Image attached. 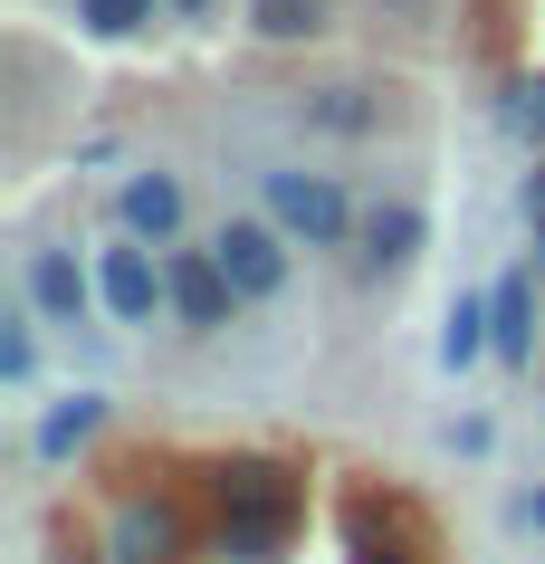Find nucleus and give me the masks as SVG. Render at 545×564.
I'll return each mask as SVG.
<instances>
[{
	"label": "nucleus",
	"mask_w": 545,
	"mask_h": 564,
	"mask_svg": "<svg viewBox=\"0 0 545 564\" xmlns=\"http://www.w3.org/2000/svg\"><path fill=\"white\" fill-rule=\"evenodd\" d=\"M153 10H173V0H77V20H87L96 39H134Z\"/></svg>",
	"instance_id": "15"
},
{
	"label": "nucleus",
	"mask_w": 545,
	"mask_h": 564,
	"mask_svg": "<svg viewBox=\"0 0 545 564\" xmlns=\"http://www.w3.org/2000/svg\"><path fill=\"white\" fill-rule=\"evenodd\" d=\"M0 373H10V383H30V373H39V316H20V326L0 335Z\"/></svg>",
	"instance_id": "16"
},
{
	"label": "nucleus",
	"mask_w": 545,
	"mask_h": 564,
	"mask_svg": "<svg viewBox=\"0 0 545 564\" xmlns=\"http://www.w3.org/2000/svg\"><path fill=\"white\" fill-rule=\"evenodd\" d=\"M201 527L220 564H277L306 527V469L277 449H220L201 469Z\"/></svg>",
	"instance_id": "1"
},
{
	"label": "nucleus",
	"mask_w": 545,
	"mask_h": 564,
	"mask_svg": "<svg viewBox=\"0 0 545 564\" xmlns=\"http://www.w3.org/2000/svg\"><path fill=\"white\" fill-rule=\"evenodd\" d=\"M182 173H124V192H116V230L124 239H153V249H173L182 239Z\"/></svg>",
	"instance_id": "9"
},
{
	"label": "nucleus",
	"mask_w": 545,
	"mask_h": 564,
	"mask_svg": "<svg viewBox=\"0 0 545 564\" xmlns=\"http://www.w3.org/2000/svg\"><path fill=\"white\" fill-rule=\"evenodd\" d=\"M479 355H498V326H488V297H459L450 326H440V364H450V373H469Z\"/></svg>",
	"instance_id": "12"
},
{
	"label": "nucleus",
	"mask_w": 545,
	"mask_h": 564,
	"mask_svg": "<svg viewBox=\"0 0 545 564\" xmlns=\"http://www.w3.org/2000/svg\"><path fill=\"white\" fill-rule=\"evenodd\" d=\"M201 507L182 498L173 478H116V498H106V527H96V555L106 564H182L201 545Z\"/></svg>",
	"instance_id": "2"
},
{
	"label": "nucleus",
	"mask_w": 545,
	"mask_h": 564,
	"mask_svg": "<svg viewBox=\"0 0 545 564\" xmlns=\"http://www.w3.org/2000/svg\"><path fill=\"white\" fill-rule=\"evenodd\" d=\"M508 124H516V134H526V144L545 153V77H526V87L508 96Z\"/></svg>",
	"instance_id": "17"
},
{
	"label": "nucleus",
	"mask_w": 545,
	"mask_h": 564,
	"mask_svg": "<svg viewBox=\"0 0 545 564\" xmlns=\"http://www.w3.org/2000/svg\"><path fill=\"white\" fill-rule=\"evenodd\" d=\"M96 431H106V402H96V392H67V402L39 412V459L58 469V459H77V449L96 441Z\"/></svg>",
	"instance_id": "11"
},
{
	"label": "nucleus",
	"mask_w": 545,
	"mask_h": 564,
	"mask_svg": "<svg viewBox=\"0 0 545 564\" xmlns=\"http://www.w3.org/2000/svg\"><path fill=\"white\" fill-rule=\"evenodd\" d=\"M163 278H173V326L182 335H220L240 316V288H230V268L211 259V239H201V249H163Z\"/></svg>",
	"instance_id": "5"
},
{
	"label": "nucleus",
	"mask_w": 545,
	"mask_h": 564,
	"mask_svg": "<svg viewBox=\"0 0 545 564\" xmlns=\"http://www.w3.org/2000/svg\"><path fill=\"white\" fill-rule=\"evenodd\" d=\"M20 297H30L39 326H58V335H77V326H87V306H106V297H96V268H77L67 249H30Z\"/></svg>",
	"instance_id": "8"
},
{
	"label": "nucleus",
	"mask_w": 545,
	"mask_h": 564,
	"mask_svg": "<svg viewBox=\"0 0 545 564\" xmlns=\"http://www.w3.org/2000/svg\"><path fill=\"white\" fill-rule=\"evenodd\" d=\"M249 30L277 39V48H297V39L326 30V0H249Z\"/></svg>",
	"instance_id": "13"
},
{
	"label": "nucleus",
	"mask_w": 545,
	"mask_h": 564,
	"mask_svg": "<svg viewBox=\"0 0 545 564\" xmlns=\"http://www.w3.org/2000/svg\"><path fill=\"white\" fill-rule=\"evenodd\" d=\"M488 326H498V364H536V268H508L488 288Z\"/></svg>",
	"instance_id": "10"
},
{
	"label": "nucleus",
	"mask_w": 545,
	"mask_h": 564,
	"mask_svg": "<svg viewBox=\"0 0 545 564\" xmlns=\"http://www.w3.org/2000/svg\"><path fill=\"white\" fill-rule=\"evenodd\" d=\"M201 10H211V0H173V20H201Z\"/></svg>",
	"instance_id": "20"
},
{
	"label": "nucleus",
	"mask_w": 545,
	"mask_h": 564,
	"mask_svg": "<svg viewBox=\"0 0 545 564\" xmlns=\"http://www.w3.org/2000/svg\"><path fill=\"white\" fill-rule=\"evenodd\" d=\"M306 124H326V134H373L383 106H373L363 87H326V96H306Z\"/></svg>",
	"instance_id": "14"
},
{
	"label": "nucleus",
	"mask_w": 545,
	"mask_h": 564,
	"mask_svg": "<svg viewBox=\"0 0 545 564\" xmlns=\"http://www.w3.org/2000/svg\"><path fill=\"white\" fill-rule=\"evenodd\" d=\"M269 220L297 239V249H355V230H363L355 192L335 173H269Z\"/></svg>",
	"instance_id": "3"
},
{
	"label": "nucleus",
	"mask_w": 545,
	"mask_h": 564,
	"mask_svg": "<svg viewBox=\"0 0 545 564\" xmlns=\"http://www.w3.org/2000/svg\"><path fill=\"white\" fill-rule=\"evenodd\" d=\"M526 230H536V268H545V153H536V173H526Z\"/></svg>",
	"instance_id": "18"
},
{
	"label": "nucleus",
	"mask_w": 545,
	"mask_h": 564,
	"mask_svg": "<svg viewBox=\"0 0 545 564\" xmlns=\"http://www.w3.org/2000/svg\"><path fill=\"white\" fill-rule=\"evenodd\" d=\"M96 297L116 326H153V316H173V278L153 259V239H106L96 249Z\"/></svg>",
	"instance_id": "4"
},
{
	"label": "nucleus",
	"mask_w": 545,
	"mask_h": 564,
	"mask_svg": "<svg viewBox=\"0 0 545 564\" xmlns=\"http://www.w3.org/2000/svg\"><path fill=\"white\" fill-rule=\"evenodd\" d=\"M526 527H536V535H545V488H526Z\"/></svg>",
	"instance_id": "19"
},
{
	"label": "nucleus",
	"mask_w": 545,
	"mask_h": 564,
	"mask_svg": "<svg viewBox=\"0 0 545 564\" xmlns=\"http://www.w3.org/2000/svg\"><path fill=\"white\" fill-rule=\"evenodd\" d=\"M211 259L230 268L240 306H269L277 288H287V230H277V220H220V230H211Z\"/></svg>",
	"instance_id": "6"
},
{
	"label": "nucleus",
	"mask_w": 545,
	"mask_h": 564,
	"mask_svg": "<svg viewBox=\"0 0 545 564\" xmlns=\"http://www.w3.org/2000/svg\"><path fill=\"white\" fill-rule=\"evenodd\" d=\"M422 249H430L422 202H402V192H393V202H373V210H363V230H355V268L373 278V288H393V278L422 259Z\"/></svg>",
	"instance_id": "7"
}]
</instances>
